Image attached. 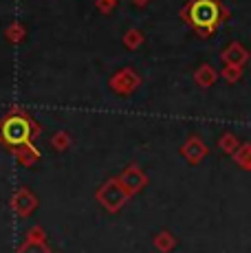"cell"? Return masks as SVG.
<instances>
[{
    "mask_svg": "<svg viewBox=\"0 0 251 253\" xmlns=\"http://www.w3.org/2000/svg\"><path fill=\"white\" fill-rule=\"evenodd\" d=\"M231 18L223 0H187L181 9V20L187 22L203 40L211 38Z\"/></svg>",
    "mask_w": 251,
    "mask_h": 253,
    "instance_id": "cell-1",
    "label": "cell"
},
{
    "mask_svg": "<svg viewBox=\"0 0 251 253\" xmlns=\"http://www.w3.org/2000/svg\"><path fill=\"white\" fill-rule=\"evenodd\" d=\"M40 132L33 119L25 110H11L9 115H4L0 119V141L2 145H7L9 150H18L22 145L31 143V139Z\"/></svg>",
    "mask_w": 251,
    "mask_h": 253,
    "instance_id": "cell-2",
    "label": "cell"
},
{
    "mask_svg": "<svg viewBox=\"0 0 251 253\" xmlns=\"http://www.w3.org/2000/svg\"><path fill=\"white\" fill-rule=\"evenodd\" d=\"M108 86H110V90L117 92V95L128 97L141 86V77H139V73L134 71L132 66H126V69H119L117 73L110 75Z\"/></svg>",
    "mask_w": 251,
    "mask_h": 253,
    "instance_id": "cell-3",
    "label": "cell"
},
{
    "mask_svg": "<svg viewBox=\"0 0 251 253\" xmlns=\"http://www.w3.org/2000/svg\"><path fill=\"white\" fill-rule=\"evenodd\" d=\"M128 196H130V194L126 192V187L122 185L119 178H113V181H108L104 187L99 189V194H97L99 203L106 209H108V211H117V209L122 207L126 201H128Z\"/></svg>",
    "mask_w": 251,
    "mask_h": 253,
    "instance_id": "cell-4",
    "label": "cell"
},
{
    "mask_svg": "<svg viewBox=\"0 0 251 253\" xmlns=\"http://www.w3.org/2000/svg\"><path fill=\"white\" fill-rule=\"evenodd\" d=\"M207 154H209V148H207L205 141L201 137H196V134H192V137L181 145V157L190 165H199Z\"/></svg>",
    "mask_w": 251,
    "mask_h": 253,
    "instance_id": "cell-5",
    "label": "cell"
},
{
    "mask_svg": "<svg viewBox=\"0 0 251 253\" xmlns=\"http://www.w3.org/2000/svg\"><path fill=\"white\" fill-rule=\"evenodd\" d=\"M119 181H122V185L126 187V192L132 196V194L141 192V189L148 185V176L143 174L141 168H137V165H128V168L124 169V174L119 176Z\"/></svg>",
    "mask_w": 251,
    "mask_h": 253,
    "instance_id": "cell-6",
    "label": "cell"
},
{
    "mask_svg": "<svg viewBox=\"0 0 251 253\" xmlns=\"http://www.w3.org/2000/svg\"><path fill=\"white\" fill-rule=\"evenodd\" d=\"M220 60H223V64H234V66H245L249 62V51L245 44H240V42H229L223 53H220Z\"/></svg>",
    "mask_w": 251,
    "mask_h": 253,
    "instance_id": "cell-7",
    "label": "cell"
},
{
    "mask_svg": "<svg viewBox=\"0 0 251 253\" xmlns=\"http://www.w3.org/2000/svg\"><path fill=\"white\" fill-rule=\"evenodd\" d=\"M216 80H218V73H216V69L211 64H207V62H203L199 69L194 71V84L201 86V88H211Z\"/></svg>",
    "mask_w": 251,
    "mask_h": 253,
    "instance_id": "cell-8",
    "label": "cell"
},
{
    "mask_svg": "<svg viewBox=\"0 0 251 253\" xmlns=\"http://www.w3.org/2000/svg\"><path fill=\"white\" fill-rule=\"evenodd\" d=\"M13 209H16L20 216H27L31 209H36V196H33L29 189H20V192L13 196Z\"/></svg>",
    "mask_w": 251,
    "mask_h": 253,
    "instance_id": "cell-9",
    "label": "cell"
},
{
    "mask_svg": "<svg viewBox=\"0 0 251 253\" xmlns=\"http://www.w3.org/2000/svg\"><path fill=\"white\" fill-rule=\"evenodd\" d=\"M218 148L223 150L227 157H234L236 150L240 148V139H238V134H234V132H229V130H225V132L220 134V139H218Z\"/></svg>",
    "mask_w": 251,
    "mask_h": 253,
    "instance_id": "cell-10",
    "label": "cell"
},
{
    "mask_svg": "<svg viewBox=\"0 0 251 253\" xmlns=\"http://www.w3.org/2000/svg\"><path fill=\"white\" fill-rule=\"evenodd\" d=\"M231 159H234V163L238 165L240 169L251 172V143H240V148L236 150V154Z\"/></svg>",
    "mask_w": 251,
    "mask_h": 253,
    "instance_id": "cell-11",
    "label": "cell"
},
{
    "mask_svg": "<svg viewBox=\"0 0 251 253\" xmlns=\"http://www.w3.org/2000/svg\"><path fill=\"white\" fill-rule=\"evenodd\" d=\"M174 245H176V238L172 236L170 231H161L154 236V247H157L161 253H170L174 249Z\"/></svg>",
    "mask_w": 251,
    "mask_h": 253,
    "instance_id": "cell-12",
    "label": "cell"
},
{
    "mask_svg": "<svg viewBox=\"0 0 251 253\" xmlns=\"http://www.w3.org/2000/svg\"><path fill=\"white\" fill-rule=\"evenodd\" d=\"M245 75V69L243 66H234V64H225L223 69H220V77L227 82V84H236V82H240Z\"/></svg>",
    "mask_w": 251,
    "mask_h": 253,
    "instance_id": "cell-13",
    "label": "cell"
},
{
    "mask_svg": "<svg viewBox=\"0 0 251 253\" xmlns=\"http://www.w3.org/2000/svg\"><path fill=\"white\" fill-rule=\"evenodd\" d=\"M122 42H124V46H126V48L134 51V48H139V46L143 44V33L139 31V29H128V31L124 33Z\"/></svg>",
    "mask_w": 251,
    "mask_h": 253,
    "instance_id": "cell-14",
    "label": "cell"
},
{
    "mask_svg": "<svg viewBox=\"0 0 251 253\" xmlns=\"http://www.w3.org/2000/svg\"><path fill=\"white\" fill-rule=\"evenodd\" d=\"M4 36H7V40L11 42V44H18V42H22L25 40V36H27V29L22 27L20 22H11L7 27V31H4Z\"/></svg>",
    "mask_w": 251,
    "mask_h": 253,
    "instance_id": "cell-15",
    "label": "cell"
},
{
    "mask_svg": "<svg viewBox=\"0 0 251 253\" xmlns=\"http://www.w3.org/2000/svg\"><path fill=\"white\" fill-rule=\"evenodd\" d=\"M16 152V157L20 159L25 165H29V163H33L38 159V150L33 148L31 143H27V145H22V148H18V150H13Z\"/></svg>",
    "mask_w": 251,
    "mask_h": 253,
    "instance_id": "cell-16",
    "label": "cell"
},
{
    "mask_svg": "<svg viewBox=\"0 0 251 253\" xmlns=\"http://www.w3.org/2000/svg\"><path fill=\"white\" fill-rule=\"evenodd\" d=\"M18 253H49V249H46V245L44 242H38V240H29L25 242V245L20 247V251Z\"/></svg>",
    "mask_w": 251,
    "mask_h": 253,
    "instance_id": "cell-17",
    "label": "cell"
},
{
    "mask_svg": "<svg viewBox=\"0 0 251 253\" xmlns=\"http://www.w3.org/2000/svg\"><path fill=\"white\" fill-rule=\"evenodd\" d=\"M69 143H71V139H69V134H66V132H57L55 137L51 139V145H53V148H57V150L69 148Z\"/></svg>",
    "mask_w": 251,
    "mask_h": 253,
    "instance_id": "cell-18",
    "label": "cell"
},
{
    "mask_svg": "<svg viewBox=\"0 0 251 253\" xmlns=\"http://www.w3.org/2000/svg\"><path fill=\"white\" fill-rule=\"evenodd\" d=\"M95 7H97L101 13H110L117 7V0H95Z\"/></svg>",
    "mask_w": 251,
    "mask_h": 253,
    "instance_id": "cell-19",
    "label": "cell"
},
{
    "mask_svg": "<svg viewBox=\"0 0 251 253\" xmlns=\"http://www.w3.org/2000/svg\"><path fill=\"white\" fill-rule=\"evenodd\" d=\"M130 2H132L134 7H146V4L150 2V0H130Z\"/></svg>",
    "mask_w": 251,
    "mask_h": 253,
    "instance_id": "cell-20",
    "label": "cell"
}]
</instances>
